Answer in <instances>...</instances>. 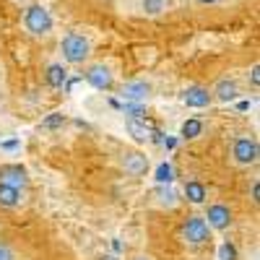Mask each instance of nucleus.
Instances as JSON below:
<instances>
[{
	"label": "nucleus",
	"mask_w": 260,
	"mask_h": 260,
	"mask_svg": "<svg viewBox=\"0 0 260 260\" xmlns=\"http://www.w3.org/2000/svg\"><path fill=\"white\" fill-rule=\"evenodd\" d=\"M172 180H175V167H172L169 161L159 164V167H156V182H159V185H169Z\"/></svg>",
	"instance_id": "obj_17"
},
{
	"label": "nucleus",
	"mask_w": 260,
	"mask_h": 260,
	"mask_svg": "<svg viewBox=\"0 0 260 260\" xmlns=\"http://www.w3.org/2000/svg\"><path fill=\"white\" fill-rule=\"evenodd\" d=\"M136 260H148V257H143V255H141V257H136Z\"/></svg>",
	"instance_id": "obj_27"
},
{
	"label": "nucleus",
	"mask_w": 260,
	"mask_h": 260,
	"mask_svg": "<svg viewBox=\"0 0 260 260\" xmlns=\"http://www.w3.org/2000/svg\"><path fill=\"white\" fill-rule=\"evenodd\" d=\"M24 26H26V31H31L34 37H45V34L52 31V16H50V11H47L45 6L34 3V6H29V8L24 11Z\"/></svg>",
	"instance_id": "obj_1"
},
{
	"label": "nucleus",
	"mask_w": 260,
	"mask_h": 260,
	"mask_svg": "<svg viewBox=\"0 0 260 260\" xmlns=\"http://www.w3.org/2000/svg\"><path fill=\"white\" fill-rule=\"evenodd\" d=\"M182 237L190 245H206L211 240V226L206 224V219H201V216H190L182 226Z\"/></svg>",
	"instance_id": "obj_3"
},
{
	"label": "nucleus",
	"mask_w": 260,
	"mask_h": 260,
	"mask_svg": "<svg viewBox=\"0 0 260 260\" xmlns=\"http://www.w3.org/2000/svg\"><path fill=\"white\" fill-rule=\"evenodd\" d=\"M125 127H127V133L133 136V141H138V143L151 141V127H148L146 122H141V120H127Z\"/></svg>",
	"instance_id": "obj_12"
},
{
	"label": "nucleus",
	"mask_w": 260,
	"mask_h": 260,
	"mask_svg": "<svg viewBox=\"0 0 260 260\" xmlns=\"http://www.w3.org/2000/svg\"><path fill=\"white\" fill-rule=\"evenodd\" d=\"M167 8V0H143V11L151 13V16H156Z\"/></svg>",
	"instance_id": "obj_20"
},
{
	"label": "nucleus",
	"mask_w": 260,
	"mask_h": 260,
	"mask_svg": "<svg viewBox=\"0 0 260 260\" xmlns=\"http://www.w3.org/2000/svg\"><path fill=\"white\" fill-rule=\"evenodd\" d=\"M201 133H203V122H201L198 117H190V120H185V122H182V127H180V136H182L185 141L198 138Z\"/></svg>",
	"instance_id": "obj_14"
},
{
	"label": "nucleus",
	"mask_w": 260,
	"mask_h": 260,
	"mask_svg": "<svg viewBox=\"0 0 260 260\" xmlns=\"http://www.w3.org/2000/svg\"><path fill=\"white\" fill-rule=\"evenodd\" d=\"M156 198H159V203L161 206H169V208H175L177 206V195H175V190H172V187H159L156 190Z\"/></svg>",
	"instance_id": "obj_18"
},
{
	"label": "nucleus",
	"mask_w": 260,
	"mask_h": 260,
	"mask_svg": "<svg viewBox=\"0 0 260 260\" xmlns=\"http://www.w3.org/2000/svg\"><path fill=\"white\" fill-rule=\"evenodd\" d=\"M250 78H252V86L257 89V86H260V68H257V65H252V71H250Z\"/></svg>",
	"instance_id": "obj_24"
},
{
	"label": "nucleus",
	"mask_w": 260,
	"mask_h": 260,
	"mask_svg": "<svg viewBox=\"0 0 260 260\" xmlns=\"http://www.w3.org/2000/svg\"><path fill=\"white\" fill-rule=\"evenodd\" d=\"M257 195H260V187H257V182H255V185H252V198H255V201H257Z\"/></svg>",
	"instance_id": "obj_25"
},
{
	"label": "nucleus",
	"mask_w": 260,
	"mask_h": 260,
	"mask_svg": "<svg viewBox=\"0 0 260 260\" xmlns=\"http://www.w3.org/2000/svg\"><path fill=\"white\" fill-rule=\"evenodd\" d=\"M65 81H68V71H65L60 62L50 65L47 68V86H52V89H62Z\"/></svg>",
	"instance_id": "obj_13"
},
{
	"label": "nucleus",
	"mask_w": 260,
	"mask_h": 260,
	"mask_svg": "<svg viewBox=\"0 0 260 260\" xmlns=\"http://www.w3.org/2000/svg\"><path fill=\"white\" fill-rule=\"evenodd\" d=\"M18 203H21V192L16 187L0 185V206H3V208H16Z\"/></svg>",
	"instance_id": "obj_15"
},
{
	"label": "nucleus",
	"mask_w": 260,
	"mask_h": 260,
	"mask_svg": "<svg viewBox=\"0 0 260 260\" xmlns=\"http://www.w3.org/2000/svg\"><path fill=\"white\" fill-rule=\"evenodd\" d=\"M185 198L190 201V203H195V206H198V203H203L206 201V187L201 185V182H187L185 185Z\"/></svg>",
	"instance_id": "obj_16"
},
{
	"label": "nucleus",
	"mask_w": 260,
	"mask_h": 260,
	"mask_svg": "<svg viewBox=\"0 0 260 260\" xmlns=\"http://www.w3.org/2000/svg\"><path fill=\"white\" fill-rule=\"evenodd\" d=\"M148 94H151V83H146V81H127L120 89V96L125 102H136V104L148 99Z\"/></svg>",
	"instance_id": "obj_8"
},
{
	"label": "nucleus",
	"mask_w": 260,
	"mask_h": 260,
	"mask_svg": "<svg viewBox=\"0 0 260 260\" xmlns=\"http://www.w3.org/2000/svg\"><path fill=\"white\" fill-rule=\"evenodd\" d=\"M206 219H208L206 224L213 226V229H226V226L232 224V211H229V206L216 203V206L208 208V216H206Z\"/></svg>",
	"instance_id": "obj_10"
},
{
	"label": "nucleus",
	"mask_w": 260,
	"mask_h": 260,
	"mask_svg": "<svg viewBox=\"0 0 260 260\" xmlns=\"http://www.w3.org/2000/svg\"><path fill=\"white\" fill-rule=\"evenodd\" d=\"M29 182L26 177V169L18 167V164H8V167H0V185H8V187H24Z\"/></svg>",
	"instance_id": "obj_6"
},
{
	"label": "nucleus",
	"mask_w": 260,
	"mask_h": 260,
	"mask_svg": "<svg viewBox=\"0 0 260 260\" xmlns=\"http://www.w3.org/2000/svg\"><path fill=\"white\" fill-rule=\"evenodd\" d=\"M201 3H206V6H208V3H216V0H201Z\"/></svg>",
	"instance_id": "obj_26"
},
{
	"label": "nucleus",
	"mask_w": 260,
	"mask_h": 260,
	"mask_svg": "<svg viewBox=\"0 0 260 260\" xmlns=\"http://www.w3.org/2000/svg\"><path fill=\"white\" fill-rule=\"evenodd\" d=\"M62 125H65V115H60V112H52V115H47L45 120L39 122L42 130H57V127H62Z\"/></svg>",
	"instance_id": "obj_19"
},
{
	"label": "nucleus",
	"mask_w": 260,
	"mask_h": 260,
	"mask_svg": "<svg viewBox=\"0 0 260 260\" xmlns=\"http://www.w3.org/2000/svg\"><path fill=\"white\" fill-rule=\"evenodd\" d=\"M213 94H216L219 102H234L237 99V81L234 78H221L219 83H216Z\"/></svg>",
	"instance_id": "obj_11"
},
{
	"label": "nucleus",
	"mask_w": 260,
	"mask_h": 260,
	"mask_svg": "<svg viewBox=\"0 0 260 260\" xmlns=\"http://www.w3.org/2000/svg\"><path fill=\"white\" fill-rule=\"evenodd\" d=\"M122 112L127 115V120H141V117L146 115V110H143L141 104H125V107H122Z\"/></svg>",
	"instance_id": "obj_21"
},
{
	"label": "nucleus",
	"mask_w": 260,
	"mask_h": 260,
	"mask_svg": "<svg viewBox=\"0 0 260 260\" xmlns=\"http://www.w3.org/2000/svg\"><path fill=\"white\" fill-rule=\"evenodd\" d=\"M0 260H16V255H13L11 245H8V242H3V240H0Z\"/></svg>",
	"instance_id": "obj_23"
},
{
	"label": "nucleus",
	"mask_w": 260,
	"mask_h": 260,
	"mask_svg": "<svg viewBox=\"0 0 260 260\" xmlns=\"http://www.w3.org/2000/svg\"><path fill=\"white\" fill-rule=\"evenodd\" d=\"M122 169L133 177H143L148 172V156L141 154V151H130V154H125V159H122Z\"/></svg>",
	"instance_id": "obj_9"
},
{
	"label": "nucleus",
	"mask_w": 260,
	"mask_h": 260,
	"mask_svg": "<svg viewBox=\"0 0 260 260\" xmlns=\"http://www.w3.org/2000/svg\"><path fill=\"white\" fill-rule=\"evenodd\" d=\"M219 260H237V247L232 242H224L219 247Z\"/></svg>",
	"instance_id": "obj_22"
},
{
	"label": "nucleus",
	"mask_w": 260,
	"mask_h": 260,
	"mask_svg": "<svg viewBox=\"0 0 260 260\" xmlns=\"http://www.w3.org/2000/svg\"><path fill=\"white\" fill-rule=\"evenodd\" d=\"M213 99V94L206 89V86H187V89L182 91V102L187 107H195V110H203V107H208Z\"/></svg>",
	"instance_id": "obj_7"
},
{
	"label": "nucleus",
	"mask_w": 260,
	"mask_h": 260,
	"mask_svg": "<svg viewBox=\"0 0 260 260\" xmlns=\"http://www.w3.org/2000/svg\"><path fill=\"white\" fill-rule=\"evenodd\" d=\"M83 78L89 81L96 91H110L112 89V71L107 68V65H91V68L83 73Z\"/></svg>",
	"instance_id": "obj_5"
},
{
	"label": "nucleus",
	"mask_w": 260,
	"mask_h": 260,
	"mask_svg": "<svg viewBox=\"0 0 260 260\" xmlns=\"http://www.w3.org/2000/svg\"><path fill=\"white\" fill-rule=\"evenodd\" d=\"M60 50H62V57L68 60V62L81 65L86 57H89L91 45H89V39H86L83 34L71 31V34H65V37H62V45H60Z\"/></svg>",
	"instance_id": "obj_2"
},
{
	"label": "nucleus",
	"mask_w": 260,
	"mask_h": 260,
	"mask_svg": "<svg viewBox=\"0 0 260 260\" xmlns=\"http://www.w3.org/2000/svg\"><path fill=\"white\" fill-rule=\"evenodd\" d=\"M257 154L260 148L252 138H237L234 141V148H232V156L237 164H255L257 161Z\"/></svg>",
	"instance_id": "obj_4"
}]
</instances>
